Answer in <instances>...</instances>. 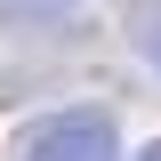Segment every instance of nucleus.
Segmentation results:
<instances>
[{
    "instance_id": "nucleus-1",
    "label": "nucleus",
    "mask_w": 161,
    "mask_h": 161,
    "mask_svg": "<svg viewBox=\"0 0 161 161\" xmlns=\"http://www.w3.org/2000/svg\"><path fill=\"white\" fill-rule=\"evenodd\" d=\"M24 161H121V129H113V113L80 105V113L40 121L32 145H24Z\"/></svg>"
},
{
    "instance_id": "nucleus-2",
    "label": "nucleus",
    "mask_w": 161,
    "mask_h": 161,
    "mask_svg": "<svg viewBox=\"0 0 161 161\" xmlns=\"http://www.w3.org/2000/svg\"><path fill=\"white\" fill-rule=\"evenodd\" d=\"M129 48L161 64V0H129Z\"/></svg>"
},
{
    "instance_id": "nucleus-3",
    "label": "nucleus",
    "mask_w": 161,
    "mask_h": 161,
    "mask_svg": "<svg viewBox=\"0 0 161 161\" xmlns=\"http://www.w3.org/2000/svg\"><path fill=\"white\" fill-rule=\"evenodd\" d=\"M137 161H161V145H145V153H137Z\"/></svg>"
}]
</instances>
